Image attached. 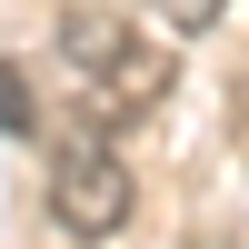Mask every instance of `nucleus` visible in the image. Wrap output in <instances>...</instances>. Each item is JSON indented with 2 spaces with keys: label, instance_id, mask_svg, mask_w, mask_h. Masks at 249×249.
Segmentation results:
<instances>
[{
  "label": "nucleus",
  "instance_id": "nucleus-1",
  "mask_svg": "<svg viewBox=\"0 0 249 249\" xmlns=\"http://www.w3.org/2000/svg\"><path fill=\"white\" fill-rule=\"evenodd\" d=\"M50 60H60V80L80 90V120H100V130L150 120L160 100H170V80H179V50H170V40H150L140 20H120V10H80V0L50 20Z\"/></svg>",
  "mask_w": 249,
  "mask_h": 249
},
{
  "label": "nucleus",
  "instance_id": "nucleus-2",
  "mask_svg": "<svg viewBox=\"0 0 249 249\" xmlns=\"http://www.w3.org/2000/svg\"><path fill=\"white\" fill-rule=\"evenodd\" d=\"M130 199H140L130 160L100 140V120H80V140L50 150V219L70 239H110V230H130Z\"/></svg>",
  "mask_w": 249,
  "mask_h": 249
},
{
  "label": "nucleus",
  "instance_id": "nucleus-3",
  "mask_svg": "<svg viewBox=\"0 0 249 249\" xmlns=\"http://www.w3.org/2000/svg\"><path fill=\"white\" fill-rule=\"evenodd\" d=\"M140 10H150V20H160L170 40H190V30H210V20L230 10V0H140Z\"/></svg>",
  "mask_w": 249,
  "mask_h": 249
},
{
  "label": "nucleus",
  "instance_id": "nucleus-4",
  "mask_svg": "<svg viewBox=\"0 0 249 249\" xmlns=\"http://www.w3.org/2000/svg\"><path fill=\"white\" fill-rule=\"evenodd\" d=\"M0 130H10V140H30V130H40V110H30V80H20V70H0Z\"/></svg>",
  "mask_w": 249,
  "mask_h": 249
}]
</instances>
